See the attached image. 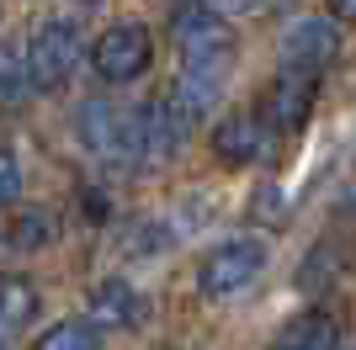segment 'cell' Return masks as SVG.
I'll return each instance as SVG.
<instances>
[{
	"mask_svg": "<svg viewBox=\"0 0 356 350\" xmlns=\"http://www.w3.org/2000/svg\"><path fill=\"white\" fill-rule=\"evenodd\" d=\"M80 53H86V43H80V22H74V16H48L43 27L27 38V48H22L27 85L32 90L70 85L74 69H80Z\"/></svg>",
	"mask_w": 356,
	"mask_h": 350,
	"instance_id": "obj_1",
	"label": "cell"
},
{
	"mask_svg": "<svg viewBox=\"0 0 356 350\" xmlns=\"http://www.w3.org/2000/svg\"><path fill=\"white\" fill-rule=\"evenodd\" d=\"M261 271H266V244H261V239H223V244H213L208 255H202L197 287H202V297H234V292H245Z\"/></svg>",
	"mask_w": 356,
	"mask_h": 350,
	"instance_id": "obj_2",
	"label": "cell"
},
{
	"mask_svg": "<svg viewBox=\"0 0 356 350\" xmlns=\"http://www.w3.org/2000/svg\"><path fill=\"white\" fill-rule=\"evenodd\" d=\"M74 133H80V144H86L96 160H112V165H134L138 160L134 112H122V106H112V101H80Z\"/></svg>",
	"mask_w": 356,
	"mask_h": 350,
	"instance_id": "obj_3",
	"label": "cell"
},
{
	"mask_svg": "<svg viewBox=\"0 0 356 350\" xmlns=\"http://www.w3.org/2000/svg\"><path fill=\"white\" fill-rule=\"evenodd\" d=\"M149 58H154V38H149V27H138V22H118V27H106L102 38H96V48H90L96 74L112 80V85L138 80V74L149 69Z\"/></svg>",
	"mask_w": 356,
	"mask_h": 350,
	"instance_id": "obj_4",
	"label": "cell"
},
{
	"mask_svg": "<svg viewBox=\"0 0 356 350\" xmlns=\"http://www.w3.org/2000/svg\"><path fill=\"white\" fill-rule=\"evenodd\" d=\"M341 58V22L335 16H298L282 38V69L325 74Z\"/></svg>",
	"mask_w": 356,
	"mask_h": 350,
	"instance_id": "obj_5",
	"label": "cell"
},
{
	"mask_svg": "<svg viewBox=\"0 0 356 350\" xmlns=\"http://www.w3.org/2000/svg\"><path fill=\"white\" fill-rule=\"evenodd\" d=\"M314 101H319V74H303V69H277L266 90V106H261V128H277V133H298L309 122Z\"/></svg>",
	"mask_w": 356,
	"mask_h": 350,
	"instance_id": "obj_6",
	"label": "cell"
},
{
	"mask_svg": "<svg viewBox=\"0 0 356 350\" xmlns=\"http://www.w3.org/2000/svg\"><path fill=\"white\" fill-rule=\"evenodd\" d=\"M186 133L192 128L176 117V106L165 101V96H154V101H144L134 112V144H138V160L144 165H165L181 144H186Z\"/></svg>",
	"mask_w": 356,
	"mask_h": 350,
	"instance_id": "obj_7",
	"label": "cell"
},
{
	"mask_svg": "<svg viewBox=\"0 0 356 350\" xmlns=\"http://www.w3.org/2000/svg\"><path fill=\"white\" fill-rule=\"evenodd\" d=\"M346 340V324L335 308H309V313H298V319L282 324V335L271 350H341Z\"/></svg>",
	"mask_w": 356,
	"mask_h": 350,
	"instance_id": "obj_8",
	"label": "cell"
},
{
	"mask_svg": "<svg viewBox=\"0 0 356 350\" xmlns=\"http://www.w3.org/2000/svg\"><path fill=\"white\" fill-rule=\"evenodd\" d=\"M266 149V128L255 112H229L223 122H213V160L218 165H250Z\"/></svg>",
	"mask_w": 356,
	"mask_h": 350,
	"instance_id": "obj_9",
	"label": "cell"
},
{
	"mask_svg": "<svg viewBox=\"0 0 356 350\" xmlns=\"http://www.w3.org/2000/svg\"><path fill=\"white\" fill-rule=\"evenodd\" d=\"M138 313H144V308H138V292L128 287V281H118V276L96 281V292H90V303H86V324L112 329V335H118V329H134Z\"/></svg>",
	"mask_w": 356,
	"mask_h": 350,
	"instance_id": "obj_10",
	"label": "cell"
},
{
	"mask_svg": "<svg viewBox=\"0 0 356 350\" xmlns=\"http://www.w3.org/2000/svg\"><path fill=\"white\" fill-rule=\"evenodd\" d=\"M32 319H38V287L27 276H0V324L16 335Z\"/></svg>",
	"mask_w": 356,
	"mask_h": 350,
	"instance_id": "obj_11",
	"label": "cell"
},
{
	"mask_svg": "<svg viewBox=\"0 0 356 350\" xmlns=\"http://www.w3.org/2000/svg\"><path fill=\"white\" fill-rule=\"evenodd\" d=\"M54 233H59L54 212H48V207H27V212H22V218L11 223V233H6V239H11L16 249H43L48 239H54Z\"/></svg>",
	"mask_w": 356,
	"mask_h": 350,
	"instance_id": "obj_12",
	"label": "cell"
},
{
	"mask_svg": "<svg viewBox=\"0 0 356 350\" xmlns=\"http://www.w3.org/2000/svg\"><path fill=\"white\" fill-rule=\"evenodd\" d=\"M32 350H102V329L86 319H74V324H54L43 340Z\"/></svg>",
	"mask_w": 356,
	"mask_h": 350,
	"instance_id": "obj_13",
	"label": "cell"
},
{
	"mask_svg": "<svg viewBox=\"0 0 356 350\" xmlns=\"http://www.w3.org/2000/svg\"><path fill=\"white\" fill-rule=\"evenodd\" d=\"M27 96V64L22 53H0V101H16Z\"/></svg>",
	"mask_w": 356,
	"mask_h": 350,
	"instance_id": "obj_14",
	"label": "cell"
},
{
	"mask_svg": "<svg viewBox=\"0 0 356 350\" xmlns=\"http://www.w3.org/2000/svg\"><path fill=\"white\" fill-rule=\"evenodd\" d=\"M250 212H255L261 223H287V191H277V186H255Z\"/></svg>",
	"mask_w": 356,
	"mask_h": 350,
	"instance_id": "obj_15",
	"label": "cell"
},
{
	"mask_svg": "<svg viewBox=\"0 0 356 350\" xmlns=\"http://www.w3.org/2000/svg\"><path fill=\"white\" fill-rule=\"evenodd\" d=\"M22 197V165H16L11 149H0V207Z\"/></svg>",
	"mask_w": 356,
	"mask_h": 350,
	"instance_id": "obj_16",
	"label": "cell"
},
{
	"mask_svg": "<svg viewBox=\"0 0 356 350\" xmlns=\"http://www.w3.org/2000/svg\"><path fill=\"white\" fill-rule=\"evenodd\" d=\"M335 22H356V6H335Z\"/></svg>",
	"mask_w": 356,
	"mask_h": 350,
	"instance_id": "obj_17",
	"label": "cell"
},
{
	"mask_svg": "<svg viewBox=\"0 0 356 350\" xmlns=\"http://www.w3.org/2000/svg\"><path fill=\"white\" fill-rule=\"evenodd\" d=\"M11 340H16V335L6 329V324H0V350H11Z\"/></svg>",
	"mask_w": 356,
	"mask_h": 350,
	"instance_id": "obj_18",
	"label": "cell"
}]
</instances>
